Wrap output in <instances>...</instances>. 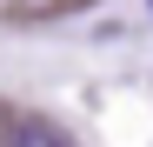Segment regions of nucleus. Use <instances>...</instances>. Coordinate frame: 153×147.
<instances>
[{
	"label": "nucleus",
	"mask_w": 153,
	"mask_h": 147,
	"mask_svg": "<svg viewBox=\"0 0 153 147\" xmlns=\"http://www.w3.org/2000/svg\"><path fill=\"white\" fill-rule=\"evenodd\" d=\"M7 147H67V140L47 127V120H20V127L7 134Z\"/></svg>",
	"instance_id": "f257e3e1"
}]
</instances>
